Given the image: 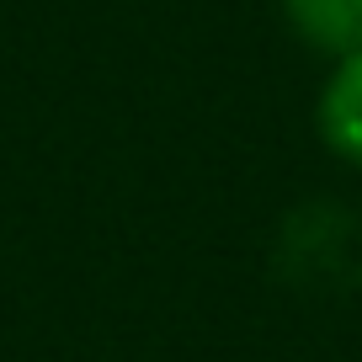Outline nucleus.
<instances>
[{
    "label": "nucleus",
    "instance_id": "nucleus-2",
    "mask_svg": "<svg viewBox=\"0 0 362 362\" xmlns=\"http://www.w3.org/2000/svg\"><path fill=\"white\" fill-rule=\"evenodd\" d=\"M283 16L320 54H362V0H283Z\"/></svg>",
    "mask_w": 362,
    "mask_h": 362
},
{
    "label": "nucleus",
    "instance_id": "nucleus-1",
    "mask_svg": "<svg viewBox=\"0 0 362 362\" xmlns=\"http://www.w3.org/2000/svg\"><path fill=\"white\" fill-rule=\"evenodd\" d=\"M315 128L336 160L362 170V54L336 59L325 90L315 102Z\"/></svg>",
    "mask_w": 362,
    "mask_h": 362
}]
</instances>
